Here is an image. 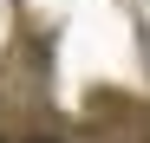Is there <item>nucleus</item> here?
I'll list each match as a JSON object with an SVG mask.
<instances>
[{
	"mask_svg": "<svg viewBox=\"0 0 150 143\" xmlns=\"http://www.w3.org/2000/svg\"><path fill=\"white\" fill-rule=\"evenodd\" d=\"M39 143H46V137H39Z\"/></svg>",
	"mask_w": 150,
	"mask_h": 143,
	"instance_id": "1",
	"label": "nucleus"
}]
</instances>
